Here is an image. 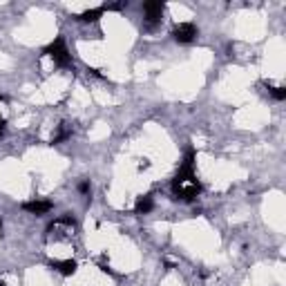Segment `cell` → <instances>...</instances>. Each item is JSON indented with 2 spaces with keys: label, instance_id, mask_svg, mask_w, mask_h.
Returning a JSON list of instances; mask_svg holds the SVG:
<instances>
[{
  "label": "cell",
  "instance_id": "14",
  "mask_svg": "<svg viewBox=\"0 0 286 286\" xmlns=\"http://www.w3.org/2000/svg\"><path fill=\"white\" fill-rule=\"evenodd\" d=\"M0 286H7V284H4V282H2V280H0Z\"/></svg>",
  "mask_w": 286,
  "mask_h": 286
},
{
  "label": "cell",
  "instance_id": "7",
  "mask_svg": "<svg viewBox=\"0 0 286 286\" xmlns=\"http://www.w3.org/2000/svg\"><path fill=\"white\" fill-rule=\"evenodd\" d=\"M154 208V201H152V195H143L137 199V206H134V213L137 214H147Z\"/></svg>",
  "mask_w": 286,
  "mask_h": 286
},
{
  "label": "cell",
  "instance_id": "4",
  "mask_svg": "<svg viewBox=\"0 0 286 286\" xmlns=\"http://www.w3.org/2000/svg\"><path fill=\"white\" fill-rule=\"evenodd\" d=\"M143 13H145V20L154 25L163 16V2H143Z\"/></svg>",
  "mask_w": 286,
  "mask_h": 286
},
{
  "label": "cell",
  "instance_id": "3",
  "mask_svg": "<svg viewBox=\"0 0 286 286\" xmlns=\"http://www.w3.org/2000/svg\"><path fill=\"white\" fill-rule=\"evenodd\" d=\"M195 36H197V27L192 25V22H181V25H177L172 29V38L177 40V43H181V45L192 43Z\"/></svg>",
  "mask_w": 286,
  "mask_h": 286
},
{
  "label": "cell",
  "instance_id": "2",
  "mask_svg": "<svg viewBox=\"0 0 286 286\" xmlns=\"http://www.w3.org/2000/svg\"><path fill=\"white\" fill-rule=\"evenodd\" d=\"M43 54L52 58L56 65H61V67H72V56H70V52H67L65 40H63V38H56L54 43H49L47 47L43 49Z\"/></svg>",
  "mask_w": 286,
  "mask_h": 286
},
{
  "label": "cell",
  "instance_id": "1",
  "mask_svg": "<svg viewBox=\"0 0 286 286\" xmlns=\"http://www.w3.org/2000/svg\"><path fill=\"white\" fill-rule=\"evenodd\" d=\"M172 190L177 199L181 201H192L201 192V183L195 179V174H181L179 172L172 181Z\"/></svg>",
  "mask_w": 286,
  "mask_h": 286
},
{
  "label": "cell",
  "instance_id": "5",
  "mask_svg": "<svg viewBox=\"0 0 286 286\" xmlns=\"http://www.w3.org/2000/svg\"><path fill=\"white\" fill-rule=\"evenodd\" d=\"M22 210H27V213H31V214H47L49 210H52V201H25V204L20 206Z\"/></svg>",
  "mask_w": 286,
  "mask_h": 286
},
{
  "label": "cell",
  "instance_id": "6",
  "mask_svg": "<svg viewBox=\"0 0 286 286\" xmlns=\"http://www.w3.org/2000/svg\"><path fill=\"white\" fill-rule=\"evenodd\" d=\"M49 266H52L56 273H61L63 277H72L76 273V268H78V264H76L74 259H63V262H58V259H56V262H52Z\"/></svg>",
  "mask_w": 286,
  "mask_h": 286
},
{
  "label": "cell",
  "instance_id": "10",
  "mask_svg": "<svg viewBox=\"0 0 286 286\" xmlns=\"http://www.w3.org/2000/svg\"><path fill=\"white\" fill-rule=\"evenodd\" d=\"M268 92H271L277 101H284V98H286V89L284 87H268Z\"/></svg>",
  "mask_w": 286,
  "mask_h": 286
},
{
  "label": "cell",
  "instance_id": "11",
  "mask_svg": "<svg viewBox=\"0 0 286 286\" xmlns=\"http://www.w3.org/2000/svg\"><path fill=\"white\" fill-rule=\"evenodd\" d=\"M67 137H70V128H65V125H63V128H61V132H58L56 137H54V143H61V141H65Z\"/></svg>",
  "mask_w": 286,
  "mask_h": 286
},
{
  "label": "cell",
  "instance_id": "15",
  "mask_svg": "<svg viewBox=\"0 0 286 286\" xmlns=\"http://www.w3.org/2000/svg\"><path fill=\"white\" fill-rule=\"evenodd\" d=\"M0 228H2V221H0Z\"/></svg>",
  "mask_w": 286,
  "mask_h": 286
},
{
  "label": "cell",
  "instance_id": "13",
  "mask_svg": "<svg viewBox=\"0 0 286 286\" xmlns=\"http://www.w3.org/2000/svg\"><path fill=\"white\" fill-rule=\"evenodd\" d=\"M4 125H7V121H4V119H0V137H2V134H4Z\"/></svg>",
  "mask_w": 286,
  "mask_h": 286
},
{
  "label": "cell",
  "instance_id": "9",
  "mask_svg": "<svg viewBox=\"0 0 286 286\" xmlns=\"http://www.w3.org/2000/svg\"><path fill=\"white\" fill-rule=\"evenodd\" d=\"M105 11V7H94V9H87V11H83L78 16V20L83 22H96L98 18H101V13Z\"/></svg>",
  "mask_w": 286,
  "mask_h": 286
},
{
  "label": "cell",
  "instance_id": "8",
  "mask_svg": "<svg viewBox=\"0 0 286 286\" xmlns=\"http://www.w3.org/2000/svg\"><path fill=\"white\" fill-rule=\"evenodd\" d=\"M181 174H195V150H188L186 156L181 161V168H179Z\"/></svg>",
  "mask_w": 286,
  "mask_h": 286
},
{
  "label": "cell",
  "instance_id": "12",
  "mask_svg": "<svg viewBox=\"0 0 286 286\" xmlns=\"http://www.w3.org/2000/svg\"><path fill=\"white\" fill-rule=\"evenodd\" d=\"M89 188H92V186H89V181H80V183H78V190L83 192V195H87Z\"/></svg>",
  "mask_w": 286,
  "mask_h": 286
}]
</instances>
